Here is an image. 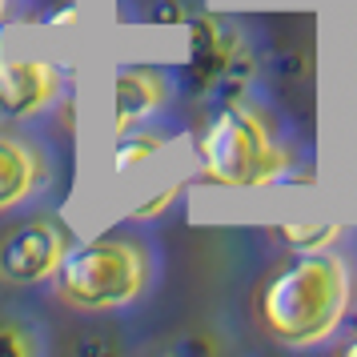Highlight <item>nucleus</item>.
<instances>
[{"mask_svg":"<svg viewBox=\"0 0 357 357\" xmlns=\"http://www.w3.org/2000/svg\"><path fill=\"white\" fill-rule=\"evenodd\" d=\"M153 261L145 245L132 237H97V241L73 245L52 273L56 297L84 313H105V309L132 305L149 289Z\"/></svg>","mask_w":357,"mask_h":357,"instance_id":"obj_2","label":"nucleus"},{"mask_svg":"<svg viewBox=\"0 0 357 357\" xmlns=\"http://www.w3.org/2000/svg\"><path fill=\"white\" fill-rule=\"evenodd\" d=\"M0 354H33V337H24L20 329H13V325H0Z\"/></svg>","mask_w":357,"mask_h":357,"instance_id":"obj_10","label":"nucleus"},{"mask_svg":"<svg viewBox=\"0 0 357 357\" xmlns=\"http://www.w3.org/2000/svg\"><path fill=\"white\" fill-rule=\"evenodd\" d=\"M45 181V157L36 145L20 141L13 132H0V213L24 205Z\"/></svg>","mask_w":357,"mask_h":357,"instance_id":"obj_6","label":"nucleus"},{"mask_svg":"<svg viewBox=\"0 0 357 357\" xmlns=\"http://www.w3.org/2000/svg\"><path fill=\"white\" fill-rule=\"evenodd\" d=\"M61 93V68L40 56H0V116L29 121Z\"/></svg>","mask_w":357,"mask_h":357,"instance_id":"obj_5","label":"nucleus"},{"mask_svg":"<svg viewBox=\"0 0 357 357\" xmlns=\"http://www.w3.org/2000/svg\"><path fill=\"white\" fill-rule=\"evenodd\" d=\"M165 105V81L153 68H121L113 81V121L116 132H129L137 121L153 116Z\"/></svg>","mask_w":357,"mask_h":357,"instance_id":"obj_7","label":"nucleus"},{"mask_svg":"<svg viewBox=\"0 0 357 357\" xmlns=\"http://www.w3.org/2000/svg\"><path fill=\"white\" fill-rule=\"evenodd\" d=\"M165 149L161 137H153V132H121V141H116L113 149V165L116 173H129V169H137V165H145L149 157H157Z\"/></svg>","mask_w":357,"mask_h":357,"instance_id":"obj_8","label":"nucleus"},{"mask_svg":"<svg viewBox=\"0 0 357 357\" xmlns=\"http://www.w3.org/2000/svg\"><path fill=\"white\" fill-rule=\"evenodd\" d=\"M201 177L221 189H265L289 173V153L245 105H225L201 132Z\"/></svg>","mask_w":357,"mask_h":357,"instance_id":"obj_3","label":"nucleus"},{"mask_svg":"<svg viewBox=\"0 0 357 357\" xmlns=\"http://www.w3.org/2000/svg\"><path fill=\"white\" fill-rule=\"evenodd\" d=\"M277 237L297 249V253H317V249H329V245L341 237V225H317V221H305V225H277Z\"/></svg>","mask_w":357,"mask_h":357,"instance_id":"obj_9","label":"nucleus"},{"mask_svg":"<svg viewBox=\"0 0 357 357\" xmlns=\"http://www.w3.org/2000/svg\"><path fill=\"white\" fill-rule=\"evenodd\" d=\"M68 253L65 229L52 221H29L17 225L4 241H0V281L8 285H36L61 269Z\"/></svg>","mask_w":357,"mask_h":357,"instance_id":"obj_4","label":"nucleus"},{"mask_svg":"<svg viewBox=\"0 0 357 357\" xmlns=\"http://www.w3.org/2000/svg\"><path fill=\"white\" fill-rule=\"evenodd\" d=\"M345 354H349V357H357V333H354L349 341H345Z\"/></svg>","mask_w":357,"mask_h":357,"instance_id":"obj_11","label":"nucleus"},{"mask_svg":"<svg viewBox=\"0 0 357 357\" xmlns=\"http://www.w3.org/2000/svg\"><path fill=\"white\" fill-rule=\"evenodd\" d=\"M4 8H8V0H0V17H4Z\"/></svg>","mask_w":357,"mask_h":357,"instance_id":"obj_12","label":"nucleus"},{"mask_svg":"<svg viewBox=\"0 0 357 357\" xmlns=\"http://www.w3.org/2000/svg\"><path fill=\"white\" fill-rule=\"evenodd\" d=\"M349 305H354L349 261L329 249H317V253H301L265 281L257 297V317L265 333L281 345L309 349L337 333Z\"/></svg>","mask_w":357,"mask_h":357,"instance_id":"obj_1","label":"nucleus"}]
</instances>
